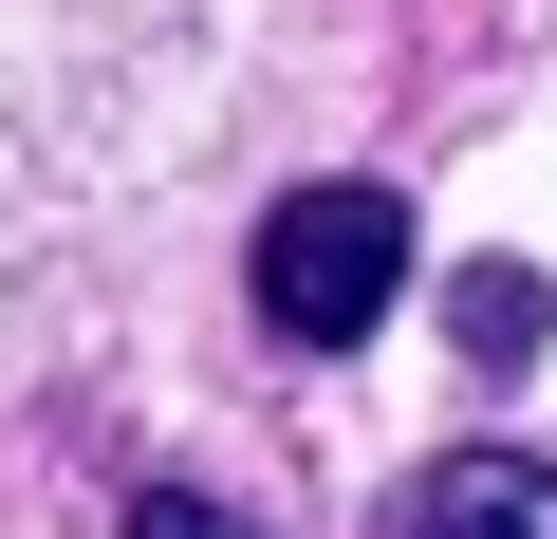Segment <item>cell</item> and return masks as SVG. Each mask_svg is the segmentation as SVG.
<instances>
[{
	"instance_id": "obj_1",
	"label": "cell",
	"mask_w": 557,
	"mask_h": 539,
	"mask_svg": "<svg viewBox=\"0 0 557 539\" xmlns=\"http://www.w3.org/2000/svg\"><path fill=\"white\" fill-rule=\"evenodd\" d=\"M242 298H260V335H278V354H354V335L409 298V186H372V168L278 186V205H260V242H242Z\"/></svg>"
},
{
	"instance_id": "obj_2",
	"label": "cell",
	"mask_w": 557,
	"mask_h": 539,
	"mask_svg": "<svg viewBox=\"0 0 557 539\" xmlns=\"http://www.w3.org/2000/svg\"><path fill=\"white\" fill-rule=\"evenodd\" d=\"M372 539H557V465H539V446H446V465L391 483Z\"/></svg>"
},
{
	"instance_id": "obj_3",
	"label": "cell",
	"mask_w": 557,
	"mask_h": 539,
	"mask_svg": "<svg viewBox=\"0 0 557 539\" xmlns=\"http://www.w3.org/2000/svg\"><path fill=\"white\" fill-rule=\"evenodd\" d=\"M446 335H465V372H539L557 354V280H539V260H465V280H446Z\"/></svg>"
},
{
	"instance_id": "obj_4",
	"label": "cell",
	"mask_w": 557,
	"mask_h": 539,
	"mask_svg": "<svg viewBox=\"0 0 557 539\" xmlns=\"http://www.w3.org/2000/svg\"><path fill=\"white\" fill-rule=\"evenodd\" d=\"M112 539H242V502H205V483H131Z\"/></svg>"
}]
</instances>
